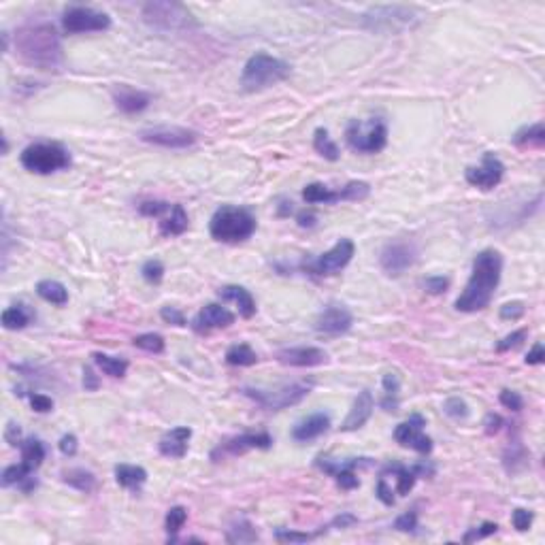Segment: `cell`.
I'll list each match as a JSON object with an SVG mask.
<instances>
[{"mask_svg": "<svg viewBox=\"0 0 545 545\" xmlns=\"http://www.w3.org/2000/svg\"><path fill=\"white\" fill-rule=\"evenodd\" d=\"M322 533H324V528H322V530H318V533L277 530V533H275V539H277V541H281V543H307V541H311V539H315V537H320Z\"/></svg>", "mask_w": 545, "mask_h": 545, "instance_id": "42", "label": "cell"}, {"mask_svg": "<svg viewBox=\"0 0 545 545\" xmlns=\"http://www.w3.org/2000/svg\"><path fill=\"white\" fill-rule=\"evenodd\" d=\"M96 366L105 373L109 377H124L126 370H128V360L124 358H116V356H109V354H102V352H94L92 354Z\"/></svg>", "mask_w": 545, "mask_h": 545, "instance_id": "30", "label": "cell"}, {"mask_svg": "<svg viewBox=\"0 0 545 545\" xmlns=\"http://www.w3.org/2000/svg\"><path fill=\"white\" fill-rule=\"evenodd\" d=\"M271 445H273V439L267 433H245V435H239V437H233V439L220 443L211 452V461H220V458H226V456H241L249 449H269Z\"/></svg>", "mask_w": 545, "mask_h": 545, "instance_id": "15", "label": "cell"}, {"mask_svg": "<svg viewBox=\"0 0 545 545\" xmlns=\"http://www.w3.org/2000/svg\"><path fill=\"white\" fill-rule=\"evenodd\" d=\"M188 520V509L177 505V507H170L168 513H166V520H164V528L168 533V541H175L177 539V533L184 528Z\"/></svg>", "mask_w": 545, "mask_h": 545, "instance_id": "38", "label": "cell"}, {"mask_svg": "<svg viewBox=\"0 0 545 545\" xmlns=\"http://www.w3.org/2000/svg\"><path fill=\"white\" fill-rule=\"evenodd\" d=\"M330 426V418L328 413L324 411H318V413H311L309 418L301 420L294 428H292V439L298 441V443H307V441H313L322 437Z\"/></svg>", "mask_w": 545, "mask_h": 545, "instance_id": "22", "label": "cell"}, {"mask_svg": "<svg viewBox=\"0 0 545 545\" xmlns=\"http://www.w3.org/2000/svg\"><path fill=\"white\" fill-rule=\"evenodd\" d=\"M513 143H515V145H537V148H541L545 143V126H543V122H537V124L520 128L513 136Z\"/></svg>", "mask_w": 545, "mask_h": 545, "instance_id": "34", "label": "cell"}, {"mask_svg": "<svg viewBox=\"0 0 545 545\" xmlns=\"http://www.w3.org/2000/svg\"><path fill=\"white\" fill-rule=\"evenodd\" d=\"M467 181L473 186V188H479V190H492L497 188L503 177H505V164L494 156V154H483V160L479 166H469L467 173H465Z\"/></svg>", "mask_w": 545, "mask_h": 545, "instance_id": "12", "label": "cell"}, {"mask_svg": "<svg viewBox=\"0 0 545 545\" xmlns=\"http://www.w3.org/2000/svg\"><path fill=\"white\" fill-rule=\"evenodd\" d=\"M497 530H499V526H497L494 522H483L481 526L471 528V530L463 537V541H465V543H473V541H479V539H485V537L494 535Z\"/></svg>", "mask_w": 545, "mask_h": 545, "instance_id": "47", "label": "cell"}, {"mask_svg": "<svg viewBox=\"0 0 545 545\" xmlns=\"http://www.w3.org/2000/svg\"><path fill=\"white\" fill-rule=\"evenodd\" d=\"M356 253V245L352 239H341L330 247L326 253L315 258L313 262H305V269L313 275H337L339 271L346 269Z\"/></svg>", "mask_w": 545, "mask_h": 545, "instance_id": "9", "label": "cell"}, {"mask_svg": "<svg viewBox=\"0 0 545 545\" xmlns=\"http://www.w3.org/2000/svg\"><path fill=\"white\" fill-rule=\"evenodd\" d=\"M226 362L233 366H251L258 362V354L247 346V343H237V346L228 348Z\"/></svg>", "mask_w": 545, "mask_h": 545, "instance_id": "35", "label": "cell"}, {"mask_svg": "<svg viewBox=\"0 0 545 545\" xmlns=\"http://www.w3.org/2000/svg\"><path fill=\"white\" fill-rule=\"evenodd\" d=\"M545 362V350H543V343H535L533 350L528 352L526 356V364H543Z\"/></svg>", "mask_w": 545, "mask_h": 545, "instance_id": "60", "label": "cell"}, {"mask_svg": "<svg viewBox=\"0 0 545 545\" xmlns=\"http://www.w3.org/2000/svg\"><path fill=\"white\" fill-rule=\"evenodd\" d=\"M143 17L158 30H184L194 26L192 13L179 3H148L143 7Z\"/></svg>", "mask_w": 545, "mask_h": 545, "instance_id": "8", "label": "cell"}, {"mask_svg": "<svg viewBox=\"0 0 545 545\" xmlns=\"http://www.w3.org/2000/svg\"><path fill=\"white\" fill-rule=\"evenodd\" d=\"M160 318H162L166 324H173V326H188L186 315H184L179 309H175V307H162Z\"/></svg>", "mask_w": 545, "mask_h": 545, "instance_id": "53", "label": "cell"}, {"mask_svg": "<svg viewBox=\"0 0 545 545\" xmlns=\"http://www.w3.org/2000/svg\"><path fill=\"white\" fill-rule=\"evenodd\" d=\"M170 207L173 205L164 203V200H145V203L139 205V211L141 215H148V217H162L164 213H168Z\"/></svg>", "mask_w": 545, "mask_h": 545, "instance_id": "44", "label": "cell"}, {"mask_svg": "<svg viewBox=\"0 0 545 545\" xmlns=\"http://www.w3.org/2000/svg\"><path fill=\"white\" fill-rule=\"evenodd\" d=\"M422 285H424V290L428 294H443L449 288V279L441 277V275H435V277H426L422 281Z\"/></svg>", "mask_w": 545, "mask_h": 545, "instance_id": "48", "label": "cell"}, {"mask_svg": "<svg viewBox=\"0 0 545 545\" xmlns=\"http://www.w3.org/2000/svg\"><path fill=\"white\" fill-rule=\"evenodd\" d=\"M346 139H348V145L354 152L377 154L386 148V143H388V126L379 118L368 120V122L352 120L346 128Z\"/></svg>", "mask_w": 545, "mask_h": 545, "instance_id": "6", "label": "cell"}, {"mask_svg": "<svg viewBox=\"0 0 545 545\" xmlns=\"http://www.w3.org/2000/svg\"><path fill=\"white\" fill-rule=\"evenodd\" d=\"M5 441H7L11 447H17V445H21V428H19L15 422H9V424H7V430H5Z\"/></svg>", "mask_w": 545, "mask_h": 545, "instance_id": "56", "label": "cell"}, {"mask_svg": "<svg viewBox=\"0 0 545 545\" xmlns=\"http://www.w3.org/2000/svg\"><path fill=\"white\" fill-rule=\"evenodd\" d=\"M30 311H28L24 305H13L9 309L3 311V326L7 330H21L30 324Z\"/></svg>", "mask_w": 545, "mask_h": 545, "instance_id": "33", "label": "cell"}, {"mask_svg": "<svg viewBox=\"0 0 545 545\" xmlns=\"http://www.w3.org/2000/svg\"><path fill=\"white\" fill-rule=\"evenodd\" d=\"M315 465H318V469H322L324 473L332 475L343 490H354V488L360 485L356 469L358 467H368L370 458H350V461H346V463H334V461H330V458L320 456L318 461H315Z\"/></svg>", "mask_w": 545, "mask_h": 545, "instance_id": "13", "label": "cell"}, {"mask_svg": "<svg viewBox=\"0 0 545 545\" xmlns=\"http://www.w3.org/2000/svg\"><path fill=\"white\" fill-rule=\"evenodd\" d=\"M113 102L124 113H141L150 107L152 94L134 90L130 85H120V88L113 90Z\"/></svg>", "mask_w": 545, "mask_h": 545, "instance_id": "23", "label": "cell"}, {"mask_svg": "<svg viewBox=\"0 0 545 545\" xmlns=\"http://www.w3.org/2000/svg\"><path fill=\"white\" fill-rule=\"evenodd\" d=\"M424 426H426V420L420 413L409 416V420L398 424L394 430L396 443H400L403 447H411L420 454H430L433 452V439L424 435Z\"/></svg>", "mask_w": 545, "mask_h": 545, "instance_id": "14", "label": "cell"}, {"mask_svg": "<svg viewBox=\"0 0 545 545\" xmlns=\"http://www.w3.org/2000/svg\"><path fill=\"white\" fill-rule=\"evenodd\" d=\"M526 337H528V330H524V328L507 334L505 339H501V341L497 343V352H509V350H513V348H520L522 343L526 341Z\"/></svg>", "mask_w": 545, "mask_h": 545, "instance_id": "45", "label": "cell"}, {"mask_svg": "<svg viewBox=\"0 0 545 545\" xmlns=\"http://www.w3.org/2000/svg\"><path fill=\"white\" fill-rule=\"evenodd\" d=\"M132 343H134V348H139L143 352H150V354H162L164 352V337L156 334V332L139 334L132 339Z\"/></svg>", "mask_w": 545, "mask_h": 545, "instance_id": "39", "label": "cell"}, {"mask_svg": "<svg viewBox=\"0 0 545 545\" xmlns=\"http://www.w3.org/2000/svg\"><path fill=\"white\" fill-rule=\"evenodd\" d=\"M209 233L215 241L222 243H241L256 233V217L243 207L226 205L213 213Z\"/></svg>", "mask_w": 545, "mask_h": 545, "instance_id": "4", "label": "cell"}, {"mask_svg": "<svg viewBox=\"0 0 545 545\" xmlns=\"http://www.w3.org/2000/svg\"><path fill=\"white\" fill-rule=\"evenodd\" d=\"M98 386H100V382H98V377L94 375V370H92L90 366H85V368H83V388L88 390V392H94V390H98Z\"/></svg>", "mask_w": 545, "mask_h": 545, "instance_id": "59", "label": "cell"}, {"mask_svg": "<svg viewBox=\"0 0 545 545\" xmlns=\"http://www.w3.org/2000/svg\"><path fill=\"white\" fill-rule=\"evenodd\" d=\"M364 17L373 21V28H377V30H396L394 21H398L400 28L407 26L413 17V11L407 7H375Z\"/></svg>", "mask_w": 545, "mask_h": 545, "instance_id": "19", "label": "cell"}, {"mask_svg": "<svg viewBox=\"0 0 545 545\" xmlns=\"http://www.w3.org/2000/svg\"><path fill=\"white\" fill-rule=\"evenodd\" d=\"M377 497L384 505H394V492L384 477H379V481H377Z\"/></svg>", "mask_w": 545, "mask_h": 545, "instance_id": "57", "label": "cell"}, {"mask_svg": "<svg viewBox=\"0 0 545 545\" xmlns=\"http://www.w3.org/2000/svg\"><path fill=\"white\" fill-rule=\"evenodd\" d=\"M296 222L301 228H313L315 224H318V215H315L313 211H301L296 215Z\"/></svg>", "mask_w": 545, "mask_h": 545, "instance_id": "61", "label": "cell"}, {"mask_svg": "<svg viewBox=\"0 0 545 545\" xmlns=\"http://www.w3.org/2000/svg\"><path fill=\"white\" fill-rule=\"evenodd\" d=\"M443 411H445L449 418H454V420H465V418L469 416V405L465 403L463 398L454 396V398H447V400H445Z\"/></svg>", "mask_w": 545, "mask_h": 545, "instance_id": "43", "label": "cell"}, {"mask_svg": "<svg viewBox=\"0 0 545 545\" xmlns=\"http://www.w3.org/2000/svg\"><path fill=\"white\" fill-rule=\"evenodd\" d=\"M58 447H60V452H62L64 456H75V454H77V447H79L77 437H75V435H64V437L60 439Z\"/></svg>", "mask_w": 545, "mask_h": 545, "instance_id": "58", "label": "cell"}, {"mask_svg": "<svg viewBox=\"0 0 545 545\" xmlns=\"http://www.w3.org/2000/svg\"><path fill=\"white\" fill-rule=\"evenodd\" d=\"M379 262H382V269L388 275L396 277L400 273H405L416 262V247L411 243H405V241L390 243V245L384 247Z\"/></svg>", "mask_w": 545, "mask_h": 545, "instance_id": "16", "label": "cell"}, {"mask_svg": "<svg viewBox=\"0 0 545 545\" xmlns=\"http://www.w3.org/2000/svg\"><path fill=\"white\" fill-rule=\"evenodd\" d=\"M139 139L143 143H150V145H158V148H166V150H186V148L194 145L198 134L194 130L179 128V126H158V128L141 130Z\"/></svg>", "mask_w": 545, "mask_h": 545, "instance_id": "11", "label": "cell"}, {"mask_svg": "<svg viewBox=\"0 0 545 545\" xmlns=\"http://www.w3.org/2000/svg\"><path fill=\"white\" fill-rule=\"evenodd\" d=\"M483 426H485V435H497L499 430L505 426V422L499 413H488L483 420Z\"/></svg>", "mask_w": 545, "mask_h": 545, "instance_id": "55", "label": "cell"}, {"mask_svg": "<svg viewBox=\"0 0 545 545\" xmlns=\"http://www.w3.org/2000/svg\"><path fill=\"white\" fill-rule=\"evenodd\" d=\"M19 449H21V465H26L30 471H37L43 465V461H45V445L39 439L30 437V439L21 441Z\"/></svg>", "mask_w": 545, "mask_h": 545, "instance_id": "29", "label": "cell"}, {"mask_svg": "<svg viewBox=\"0 0 545 545\" xmlns=\"http://www.w3.org/2000/svg\"><path fill=\"white\" fill-rule=\"evenodd\" d=\"M501 273H503V256L497 249L479 251L473 260V273L467 281V288L456 298V309L465 313H475L490 307L494 292L499 288Z\"/></svg>", "mask_w": 545, "mask_h": 545, "instance_id": "1", "label": "cell"}, {"mask_svg": "<svg viewBox=\"0 0 545 545\" xmlns=\"http://www.w3.org/2000/svg\"><path fill=\"white\" fill-rule=\"evenodd\" d=\"M141 275L148 283H160L164 277V265L160 260H148L141 269Z\"/></svg>", "mask_w": 545, "mask_h": 545, "instance_id": "46", "label": "cell"}, {"mask_svg": "<svg viewBox=\"0 0 545 545\" xmlns=\"http://www.w3.org/2000/svg\"><path fill=\"white\" fill-rule=\"evenodd\" d=\"M394 528L403 530V533H413L418 528V513L416 511H407L403 515H398L394 520Z\"/></svg>", "mask_w": 545, "mask_h": 545, "instance_id": "51", "label": "cell"}, {"mask_svg": "<svg viewBox=\"0 0 545 545\" xmlns=\"http://www.w3.org/2000/svg\"><path fill=\"white\" fill-rule=\"evenodd\" d=\"M313 148H315V152H318L320 156H324L326 160H330V162H334V160H339V148H337V143L328 136V130L326 128H318L315 130V134H313Z\"/></svg>", "mask_w": 545, "mask_h": 545, "instance_id": "36", "label": "cell"}, {"mask_svg": "<svg viewBox=\"0 0 545 545\" xmlns=\"http://www.w3.org/2000/svg\"><path fill=\"white\" fill-rule=\"evenodd\" d=\"M277 360L288 366H320L328 362V354L320 348H290L281 350Z\"/></svg>", "mask_w": 545, "mask_h": 545, "instance_id": "20", "label": "cell"}, {"mask_svg": "<svg viewBox=\"0 0 545 545\" xmlns=\"http://www.w3.org/2000/svg\"><path fill=\"white\" fill-rule=\"evenodd\" d=\"M337 194H339V200H364L370 194V186L366 181H350Z\"/></svg>", "mask_w": 545, "mask_h": 545, "instance_id": "40", "label": "cell"}, {"mask_svg": "<svg viewBox=\"0 0 545 545\" xmlns=\"http://www.w3.org/2000/svg\"><path fill=\"white\" fill-rule=\"evenodd\" d=\"M109 26H111V17L90 7H69L62 13V28L71 35L100 33V30H107Z\"/></svg>", "mask_w": 545, "mask_h": 545, "instance_id": "10", "label": "cell"}, {"mask_svg": "<svg viewBox=\"0 0 545 545\" xmlns=\"http://www.w3.org/2000/svg\"><path fill=\"white\" fill-rule=\"evenodd\" d=\"M524 311H526V307L520 301L507 303V305L501 307V320H520L524 315Z\"/></svg>", "mask_w": 545, "mask_h": 545, "instance_id": "52", "label": "cell"}, {"mask_svg": "<svg viewBox=\"0 0 545 545\" xmlns=\"http://www.w3.org/2000/svg\"><path fill=\"white\" fill-rule=\"evenodd\" d=\"M292 213V203H288V200H283V203L279 205V215H290Z\"/></svg>", "mask_w": 545, "mask_h": 545, "instance_id": "63", "label": "cell"}, {"mask_svg": "<svg viewBox=\"0 0 545 545\" xmlns=\"http://www.w3.org/2000/svg\"><path fill=\"white\" fill-rule=\"evenodd\" d=\"M62 481L73 485L75 490H79V492H85V494H90L96 488L94 473L85 471V469H69V471H64L62 473Z\"/></svg>", "mask_w": 545, "mask_h": 545, "instance_id": "31", "label": "cell"}, {"mask_svg": "<svg viewBox=\"0 0 545 545\" xmlns=\"http://www.w3.org/2000/svg\"><path fill=\"white\" fill-rule=\"evenodd\" d=\"M356 522H358L356 515H352V513H341V515H337V518L332 520V524H330V526H341V528H346V526H352V524H356Z\"/></svg>", "mask_w": 545, "mask_h": 545, "instance_id": "62", "label": "cell"}, {"mask_svg": "<svg viewBox=\"0 0 545 545\" xmlns=\"http://www.w3.org/2000/svg\"><path fill=\"white\" fill-rule=\"evenodd\" d=\"M313 384H290V386H281L277 390H260V388H243V394L256 400L258 405L265 409H288L292 405H298L301 400L311 392Z\"/></svg>", "mask_w": 545, "mask_h": 545, "instance_id": "7", "label": "cell"}, {"mask_svg": "<svg viewBox=\"0 0 545 545\" xmlns=\"http://www.w3.org/2000/svg\"><path fill=\"white\" fill-rule=\"evenodd\" d=\"M190 439H192V430L188 426H177L173 430H168V433L160 439L158 449L166 458H184L188 452Z\"/></svg>", "mask_w": 545, "mask_h": 545, "instance_id": "24", "label": "cell"}, {"mask_svg": "<svg viewBox=\"0 0 545 545\" xmlns=\"http://www.w3.org/2000/svg\"><path fill=\"white\" fill-rule=\"evenodd\" d=\"M303 198H305V203H309V205H318V203L330 205V203H339V194L332 192V190H330L328 186H324V184H309V186H305Z\"/></svg>", "mask_w": 545, "mask_h": 545, "instance_id": "32", "label": "cell"}, {"mask_svg": "<svg viewBox=\"0 0 545 545\" xmlns=\"http://www.w3.org/2000/svg\"><path fill=\"white\" fill-rule=\"evenodd\" d=\"M373 407H375L373 394H370L368 390H362V392L356 396V400H354V405H352L348 418L343 420V424H341L343 433H352V430L362 428V426L368 422V418H370V413H373Z\"/></svg>", "mask_w": 545, "mask_h": 545, "instance_id": "21", "label": "cell"}, {"mask_svg": "<svg viewBox=\"0 0 545 545\" xmlns=\"http://www.w3.org/2000/svg\"><path fill=\"white\" fill-rule=\"evenodd\" d=\"M382 384H384V400H382V407H384L386 411H396V409H398L400 379L394 375V373H386Z\"/></svg>", "mask_w": 545, "mask_h": 545, "instance_id": "37", "label": "cell"}, {"mask_svg": "<svg viewBox=\"0 0 545 545\" xmlns=\"http://www.w3.org/2000/svg\"><path fill=\"white\" fill-rule=\"evenodd\" d=\"M17 51L26 62L43 71H58L62 64V47L49 24H26L17 33Z\"/></svg>", "mask_w": 545, "mask_h": 545, "instance_id": "2", "label": "cell"}, {"mask_svg": "<svg viewBox=\"0 0 545 545\" xmlns=\"http://www.w3.org/2000/svg\"><path fill=\"white\" fill-rule=\"evenodd\" d=\"M290 75V64L283 62L273 55L258 51L245 62L243 73H241V88L245 92H260L265 88L288 79Z\"/></svg>", "mask_w": 545, "mask_h": 545, "instance_id": "3", "label": "cell"}, {"mask_svg": "<svg viewBox=\"0 0 545 545\" xmlns=\"http://www.w3.org/2000/svg\"><path fill=\"white\" fill-rule=\"evenodd\" d=\"M30 405L37 413H47L53 409V400L45 394H30Z\"/></svg>", "mask_w": 545, "mask_h": 545, "instance_id": "54", "label": "cell"}, {"mask_svg": "<svg viewBox=\"0 0 545 545\" xmlns=\"http://www.w3.org/2000/svg\"><path fill=\"white\" fill-rule=\"evenodd\" d=\"M231 324H235V313L217 303L205 305L192 320V328L200 334L215 330V328H228Z\"/></svg>", "mask_w": 545, "mask_h": 545, "instance_id": "18", "label": "cell"}, {"mask_svg": "<svg viewBox=\"0 0 545 545\" xmlns=\"http://www.w3.org/2000/svg\"><path fill=\"white\" fill-rule=\"evenodd\" d=\"M21 166L37 175H51L71 166V154L60 143H33L21 152Z\"/></svg>", "mask_w": 545, "mask_h": 545, "instance_id": "5", "label": "cell"}, {"mask_svg": "<svg viewBox=\"0 0 545 545\" xmlns=\"http://www.w3.org/2000/svg\"><path fill=\"white\" fill-rule=\"evenodd\" d=\"M220 298L222 301H233L237 303L239 307V313L243 315V318H253V313H256V301L253 296L249 294V290H245L243 285H224V288L220 290Z\"/></svg>", "mask_w": 545, "mask_h": 545, "instance_id": "25", "label": "cell"}, {"mask_svg": "<svg viewBox=\"0 0 545 545\" xmlns=\"http://www.w3.org/2000/svg\"><path fill=\"white\" fill-rule=\"evenodd\" d=\"M352 324H354V315L350 313V309L341 307V305H330L318 315L315 330L322 334L337 337V334H346L352 328Z\"/></svg>", "mask_w": 545, "mask_h": 545, "instance_id": "17", "label": "cell"}, {"mask_svg": "<svg viewBox=\"0 0 545 545\" xmlns=\"http://www.w3.org/2000/svg\"><path fill=\"white\" fill-rule=\"evenodd\" d=\"M501 405L511 409V411H522L524 407V398L518 394V392H513V390H503L501 392Z\"/></svg>", "mask_w": 545, "mask_h": 545, "instance_id": "50", "label": "cell"}, {"mask_svg": "<svg viewBox=\"0 0 545 545\" xmlns=\"http://www.w3.org/2000/svg\"><path fill=\"white\" fill-rule=\"evenodd\" d=\"M256 539H258V535H256V530L251 528L249 522H241V526L231 528V530H228V535H226L228 543H249V541H256Z\"/></svg>", "mask_w": 545, "mask_h": 545, "instance_id": "41", "label": "cell"}, {"mask_svg": "<svg viewBox=\"0 0 545 545\" xmlns=\"http://www.w3.org/2000/svg\"><path fill=\"white\" fill-rule=\"evenodd\" d=\"M533 511H526V509H515L513 511V515H511V522H513V528L515 530H520V533H524V530H528L530 528V524H533Z\"/></svg>", "mask_w": 545, "mask_h": 545, "instance_id": "49", "label": "cell"}, {"mask_svg": "<svg viewBox=\"0 0 545 545\" xmlns=\"http://www.w3.org/2000/svg\"><path fill=\"white\" fill-rule=\"evenodd\" d=\"M116 481L122 488H128V490H136V488H141L148 481V471L143 467H134V465H118Z\"/></svg>", "mask_w": 545, "mask_h": 545, "instance_id": "28", "label": "cell"}, {"mask_svg": "<svg viewBox=\"0 0 545 545\" xmlns=\"http://www.w3.org/2000/svg\"><path fill=\"white\" fill-rule=\"evenodd\" d=\"M188 231V213L184 209V205H173L168 211V215H164L160 220V233L164 237H179Z\"/></svg>", "mask_w": 545, "mask_h": 545, "instance_id": "26", "label": "cell"}, {"mask_svg": "<svg viewBox=\"0 0 545 545\" xmlns=\"http://www.w3.org/2000/svg\"><path fill=\"white\" fill-rule=\"evenodd\" d=\"M37 294L55 305V307H64L69 303V290L64 288V285L60 281H53V279H45V281H39L37 283Z\"/></svg>", "mask_w": 545, "mask_h": 545, "instance_id": "27", "label": "cell"}]
</instances>
